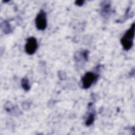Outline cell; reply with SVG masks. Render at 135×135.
<instances>
[{"mask_svg": "<svg viewBox=\"0 0 135 135\" xmlns=\"http://www.w3.org/2000/svg\"><path fill=\"white\" fill-rule=\"evenodd\" d=\"M135 24L133 23L121 38V43L124 50H129L132 46L134 36Z\"/></svg>", "mask_w": 135, "mask_h": 135, "instance_id": "obj_1", "label": "cell"}, {"mask_svg": "<svg viewBox=\"0 0 135 135\" xmlns=\"http://www.w3.org/2000/svg\"><path fill=\"white\" fill-rule=\"evenodd\" d=\"M98 77V75L93 72H86L81 79L82 88L85 89L90 88L93 83L97 80Z\"/></svg>", "mask_w": 135, "mask_h": 135, "instance_id": "obj_2", "label": "cell"}, {"mask_svg": "<svg viewBox=\"0 0 135 135\" xmlns=\"http://www.w3.org/2000/svg\"><path fill=\"white\" fill-rule=\"evenodd\" d=\"M35 26L37 30H44L47 26V18L46 13L43 10H41L37 14L35 20Z\"/></svg>", "mask_w": 135, "mask_h": 135, "instance_id": "obj_3", "label": "cell"}, {"mask_svg": "<svg viewBox=\"0 0 135 135\" xmlns=\"http://www.w3.org/2000/svg\"><path fill=\"white\" fill-rule=\"evenodd\" d=\"M38 44L36 39L34 37H30L27 39L26 43L25 45V51L28 55H32L35 53Z\"/></svg>", "mask_w": 135, "mask_h": 135, "instance_id": "obj_4", "label": "cell"}, {"mask_svg": "<svg viewBox=\"0 0 135 135\" xmlns=\"http://www.w3.org/2000/svg\"><path fill=\"white\" fill-rule=\"evenodd\" d=\"M95 118V114L94 112H90L89 114H88V116L86 119L85 121V124L87 126H89L91 125L93 122H94Z\"/></svg>", "mask_w": 135, "mask_h": 135, "instance_id": "obj_5", "label": "cell"}, {"mask_svg": "<svg viewBox=\"0 0 135 135\" xmlns=\"http://www.w3.org/2000/svg\"><path fill=\"white\" fill-rule=\"evenodd\" d=\"M21 85L23 89L26 91H28L30 89V85L28 80L26 78H24L22 79Z\"/></svg>", "mask_w": 135, "mask_h": 135, "instance_id": "obj_6", "label": "cell"}, {"mask_svg": "<svg viewBox=\"0 0 135 135\" xmlns=\"http://www.w3.org/2000/svg\"><path fill=\"white\" fill-rule=\"evenodd\" d=\"M110 12V5L109 4H104L102 8V14H104V16H107Z\"/></svg>", "mask_w": 135, "mask_h": 135, "instance_id": "obj_7", "label": "cell"}, {"mask_svg": "<svg viewBox=\"0 0 135 135\" xmlns=\"http://www.w3.org/2000/svg\"><path fill=\"white\" fill-rule=\"evenodd\" d=\"M84 3V1H82V0H78V1H76L75 2V4L79 6H81L83 5Z\"/></svg>", "mask_w": 135, "mask_h": 135, "instance_id": "obj_8", "label": "cell"}]
</instances>
